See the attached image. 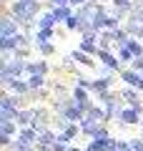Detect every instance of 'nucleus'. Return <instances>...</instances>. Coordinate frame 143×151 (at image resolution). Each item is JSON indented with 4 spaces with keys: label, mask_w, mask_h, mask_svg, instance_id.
Returning a JSON list of instances; mask_svg holds the SVG:
<instances>
[{
    "label": "nucleus",
    "mask_w": 143,
    "mask_h": 151,
    "mask_svg": "<svg viewBox=\"0 0 143 151\" xmlns=\"http://www.w3.org/2000/svg\"><path fill=\"white\" fill-rule=\"evenodd\" d=\"M38 10H40V5L33 3V0H15V3L10 5V15L15 18L20 25H30V23H35Z\"/></svg>",
    "instance_id": "nucleus-1"
},
{
    "label": "nucleus",
    "mask_w": 143,
    "mask_h": 151,
    "mask_svg": "<svg viewBox=\"0 0 143 151\" xmlns=\"http://www.w3.org/2000/svg\"><path fill=\"white\" fill-rule=\"evenodd\" d=\"M141 121H143V113H138L136 108H131V106H123L121 113H118V121H116V124L131 129V126H141Z\"/></svg>",
    "instance_id": "nucleus-2"
},
{
    "label": "nucleus",
    "mask_w": 143,
    "mask_h": 151,
    "mask_svg": "<svg viewBox=\"0 0 143 151\" xmlns=\"http://www.w3.org/2000/svg\"><path fill=\"white\" fill-rule=\"evenodd\" d=\"M53 108L48 106H35V121H33V129H48V126H53Z\"/></svg>",
    "instance_id": "nucleus-3"
},
{
    "label": "nucleus",
    "mask_w": 143,
    "mask_h": 151,
    "mask_svg": "<svg viewBox=\"0 0 143 151\" xmlns=\"http://www.w3.org/2000/svg\"><path fill=\"white\" fill-rule=\"evenodd\" d=\"M113 91V78H108V76H98V78H93V86H90V93H93L95 98L106 96V93Z\"/></svg>",
    "instance_id": "nucleus-4"
},
{
    "label": "nucleus",
    "mask_w": 143,
    "mask_h": 151,
    "mask_svg": "<svg viewBox=\"0 0 143 151\" xmlns=\"http://www.w3.org/2000/svg\"><path fill=\"white\" fill-rule=\"evenodd\" d=\"M95 58L101 60V65H106V68L121 73V60H118V55L113 53V50H98V55H95Z\"/></svg>",
    "instance_id": "nucleus-5"
},
{
    "label": "nucleus",
    "mask_w": 143,
    "mask_h": 151,
    "mask_svg": "<svg viewBox=\"0 0 143 151\" xmlns=\"http://www.w3.org/2000/svg\"><path fill=\"white\" fill-rule=\"evenodd\" d=\"M18 25H20V23H18L13 15H3V18H0V38L15 35V33H18Z\"/></svg>",
    "instance_id": "nucleus-6"
},
{
    "label": "nucleus",
    "mask_w": 143,
    "mask_h": 151,
    "mask_svg": "<svg viewBox=\"0 0 143 151\" xmlns=\"http://www.w3.org/2000/svg\"><path fill=\"white\" fill-rule=\"evenodd\" d=\"M123 28L131 33V38H141V40H143V18H138V15H133V13H131V18L126 20V25H123Z\"/></svg>",
    "instance_id": "nucleus-7"
},
{
    "label": "nucleus",
    "mask_w": 143,
    "mask_h": 151,
    "mask_svg": "<svg viewBox=\"0 0 143 151\" xmlns=\"http://www.w3.org/2000/svg\"><path fill=\"white\" fill-rule=\"evenodd\" d=\"M55 141H58V131H55L53 126L38 131V146H53Z\"/></svg>",
    "instance_id": "nucleus-8"
},
{
    "label": "nucleus",
    "mask_w": 143,
    "mask_h": 151,
    "mask_svg": "<svg viewBox=\"0 0 143 151\" xmlns=\"http://www.w3.org/2000/svg\"><path fill=\"white\" fill-rule=\"evenodd\" d=\"M85 121H93V124H108V113L101 103H95L88 113H85Z\"/></svg>",
    "instance_id": "nucleus-9"
},
{
    "label": "nucleus",
    "mask_w": 143,
    "mask_h": 151,
    "mask_svg": "<svg viewBox=\"0 0 143 151\" xmlns=\"http://www.w3.org/2000/svg\"><path fill=\"white\" fill-rule=\"evenodd\" d=\"M5 93H13V96H28L30 93V86H28V78H15L10 86L5 88Z\"/></svg>",
    "instance_id": "nucleus-10"
},
{
    "label": "nucleus",
    "mask_w": 143,
    "mask_h": 151,
    "mask_svg": "<svg viewBox=\"0 0 143 151\" xmlns=\"http://www.w3.org/2000/svg\"><path fill=\"white\" fill-rule=\"evenodd\" d=\"M18 141L25 146H38V129H33V126H25V129H20V134H18Z\"/></svg>",
    "instance_id": "nucleus-11"
},
{
    "label": "nucleus",
    "mask_w": 143,
    "mask_h": 151,
    "mask_svg": "<svg viewBox=\"0 0 143 151\" xmlns=\"http://www.w3.org/2000/svg\"><path fill=\"white\" fill-rule=\"evenodd\" d=\"M121 81L126 83V86H133V88H138V83H141V78L143 76L138 73V70H133V68H121Z\"/></svg>",
    "instance_id": "nucleus-12"
},
{
    "label": "nucleus",
    "mask_w": 143,
    "mask_h": 151,
    "mask_svg": "<svg viewBox=\"0 0 143 151\" xmlns=\"http://www.w3.org/2000/svg\"><path fill=\"white\" fill-rule=\"evenodd\" d=\"M48 70H50V65H48V60H45V58H40V60H28L25 76H35V73L48 76Z\"/></svg>",
    "instance_id": "nucleus-13"
},
{
    "label": "nucleus",
    "mask_w": 143,
    "mask_h": 151,
    "mask_svg": "<svg viewBox=\"0 0 143 151\" xmlns=\"http://www.w3.org/2000/svg\"><path fill=\"white\" fill-rule=\"evenodd\" d=\"M18 134H20V126H18V121H3V119H0V136L18 139Z\"/></svg>",
    "instance_id": "nucleus-14"
},
{
    "label": "nucleus",
    "mask_w": 143,
    "mask_h": 151,
    "mask_svg": "<svg viewBox=\"0 0 143 151\" xmlns=\"http://www.w3.org/2000/svg\"><path fill=\"white\" fill-rule=\"evenodd\" d=\"M18 126L20 129H25V126H33V121H35V106H28V108H23L20 113H18Z\"/></svg>",
    "instance_id": "nucleus-15"
},
{
    "label": "nucleus",
    "mask_w": 143,
    "mask_h": 151,
    "mask_svg": "<svg viewBox=\"0 0 143 151\" xmlns=\"http://www.w3.org/2000/svg\"><path fill=\"white\" fill-rule=\"evenodd\" d=\"M106 151H133L131 149V139H116V136H113V139L108 141Z\"/></svg>",
    "instance_id": "nucleus-16"
},
{
    "label": "nucleus",
    "mask_w": 143,
    "mask_h": 151,
    "mask_svg": "<svg viewBox=\"0 0 143 151\" xmlns=\"http://www.w3.org/2000/svg\"><path fill=\"white\" fill-rule=\"evenodd\" d=\"M70 58L75 60V63H80V65H85V68H93L95 65V60H93V55H88V53H83L80 48H75L73 53H70Z\"/></svg>",
    "instance_id": "nucleus-17"
},
{
    "label": "nucleus",
    "mask_w": 143,
    "mask_h": 151,
    "mask_svg": "<svg viewBox=\"0 0 143 151\" xmlns=\"http://www.w3.org/2000/svg\"><path fill=\"white\" fill-rule=\"evenodd\" d=\"M58 136H60L63 141H68V144H73V141L80 136V124H68V129H65V131H60Z\"/></svg>",
    "instance_id": "nucleus-18"
},
{
    "label": "nucleus",
    "mask_w": 143,
    "mask_h": 151,
    "mask_svg": "<svg viewBox=\"0 0 143 151\" xmlns=\"http://www.w3.org/2000/svg\"><path fill=\"white\" fill-rule=\"evenodd\" d=\"M116 55H118V60H121V63H133V60H136V55L131 53V48H128V45H116Z\"/></svg>",
    "instance_id": "nucleus-19"
},
{
    "label": "nucleus",
    "mask_w": 143,
    "mask_h": 151,
    "mask_svg": "<svg viewBox=\"0 0 143 151\" xmlns=\"http://www.w3.org/2000/svg\"><path fill=\"white\" fill-rule=\"evenodd\" d=\"M111 139H90V141H85V151H106V146H108Z\"/></svg>",
    "instance_id": "nucleus-20"
},
{
    "label": "nucleus",
    "mask_w": 143,
    "mask_h": 151,
    "mask_svg": "<svg viewBox=\"0 0 143 151\" xmlns=\"http://www.w3.org/2000/svg\"><path fill=\"white\" fill-rule=\"evenodd\" d=\"M55 23H58V20H55L53 10H50V13H43V15L35 20V25H38V28H55Z\"/></svg>",
    "instance_id": "nucleus-21"
},
{
    "label": "nucleus",
    "mask_w": 143,
    "mask_h": 151,
    "mask_svg": "<svg viewBox=\"0 0 143 151\" xmlns=\"http://www.w3.org/2000/svg\"><path fill=\"white\" fill-rule=\"evenodd\" d=\"M53 15H55V20H58V23H65L68 18H73L75 13L70 10V5H68V8H55V10H53Z\"/></svg>",
    "instance_id": "nucleus-22"
},
{
    "label": "nucleus",
    "mask_w": 143,
    "mask_h": 151,
    "mask_svg": "<svg viewBox=\"0 0 143 151\" xmlns=\"http://www.w3.org/2000/svg\"><path fill=\"white\" fill-rule=\"evenodd\" d=\"M128 48H131V53L136 55V58H143V43H141V38H131V40H128Z\"/></svg>",
    "instance_id": "nucleus-23"
},
{
    "label": "nucleus",
    "mask_w": 143,
    "mask_h": 151,
    "mask_svg": "<svg viewBox=\"0 0 143 151\" xmlns=\"http://www.w3.org/2000/svg\"><path fill=\"white\" fill-rule=\"evenodd\" d=\"M35 48H38V53H40L43 58H50V55H55V45H53V43H38Z\"/></svg>",
    "instance_id": "nucleus-24"
},
{
    "label": "nucleus",
    "mask_w": 143,
    "mask_h": 151,
    "mask_svg": "<svg viewBox=\"0 0 143 151\" xmlns=\"http://www.w3.org/2000/svg\"><path fill=\"white\" fill-rule=\"evenodd\" d=\"M75 86H80V88H88V91H90V86H93V78H88V76L78 73V76H75Z\"/></svg>",
    "instance_id": "nucleus-25"
},
{
    "label": "nucleus",
    "mask_w": 143,
    "mask_h": 151,
    "mask_svg": "<svg viewBox=\"0 0 143 151\" xmlns=\"http://www.w3.org/2000/svg\"><path fill=\"white\" fill-rule=\"evenodd\" d=\"M5 151H35V146H25V144H20V141L15 139V141H13V144L5 149Z\"/></svg>",
    "instance_id": "nucleus-26"
},
{
    "label": "nucleus",
    "mask_w": 143,
    "mask_h": 151,
    "mask_svg": "<svg viewBox=\"0 0 143 151\" xmlns=\"http://www.w3.org/2000/svg\"><path fill=\"white\" fill-rule=\"evenodd\" d=\"M65 28H68V30H75V33H80V20H78V15L68 18V20H65Z\"/></svg>",
    "instance_id": "nucleus-27"
},
{
    "label": "nucleus",
    "mask_w": 143,
    "mask_h": 151,
    "mask_svg": "<svg viewBox=\"0 0 143 151\" xmlns=\"http://www.w3.org/2000/svg\"><path fill=\"white\" fill-rule=\"evenodd\" d=\"M48 3H50L53 10H55V8H68L70 5V0H48Z\"/></svg>",
    "instance_id": "nucleus-28"
},
{
    "label": "nucleus",
    "mask_w": 143,
    "mask_h": 151,
    "mask_svg": "<svg viewBox=\"0 0 143 151\" xmlns=\"http://www.w3.org/2000/svg\"><path fill=\"white\" fill-rule=\"evenodd\" d=\"M131 149H133V151H143V139H141V136L131 139Z\"/></svg>",
    "instance_id": "nucleus-29"
},
{
    "label": "nucleus",
    "mask_w": 143,
    "mask_h": 151,
    "mask_svg": "<svg viewBox=\"0 0 143 151\" xmlns=\"http://www.w3.org/2000/svg\"><path fill=\"white\" fill-rule=\"evenodd\" d=\"M131 68H133V70H138V73L143 76V58H136V60L131 63Z\"/></svg>",
    "instance_id": "nucleus-30"
},
{
    "label": "nucleus",
    "mask_w": 143,
    "mask_h": 151,
    "mask_svg": "<svg viewBox=\"0 0 143 151\" xmlns=\"http://www.w3.org/2000/svg\"><path fill=\"white\" fill-rule=\"evenodd\" d=\"M70 5H78V8H83V5H88V0H70Z\"/></svg>",
    "instance_id": "nucleus-31"
},
{
    "label": "nucleus",
    "mask_w": 143,
    "mask_h": 151,
    "mask_svg": "<svg viewBox=\"0 0 143 151\" xmlns=\"http://www.w3.org/2000/svg\"><path fill=\"white\" fill-rule=\"evenodd\" d=\"M35 151H53V146H35Z\"/></svg>",
    "instance_id": "nucleus-32"
},
{
    "label": "nucleus",
    "mask_w": 143,
    "mask_h": 151,
    "mask_svg": "<svg viewBox=\"0 0 143 151\" xmlns=\"http://www.w3.org/2000/svg\"><path fill=\"white\" fill-rule=\"evenodd\" d=\"M70 151H85V146H70Z\"/></svg>",
    "instance_id": "nucleus-33"
},
{
    "label": "nucleus",
    "mask_w": 143,
    "mask_h": 151,
    "mask_svg": "<svg viewBox=\"0 0 143 151\" xmlns=\"http://www.w3.org/2000/svg\"><path fill=\"white\" fill-rule=\"evenodd\" d=\"M138 91H141V93H143V78H141V83H138Z\"/></svg>",
    "instance_id": "nucleus-34"
},
{
    "label": "nucleus",
    "mask_w": 143,
    "mask_h": 151,
    "mask_svg": "<svg viewBox=\"0 0 143 151\" xmlns=\"http://www.w3.org/2000/svg\"><path fill=\"white\" fill-rule=\"evenodd\" d=\"M141 139H143V121H141Z\"/></svg>",
    "instance_id": "nucleus-35"
},
{
    "label": "nucleus",
    "mask_w": 143,
    "mask_h": 151,
    "mask_svg": "<svg viewBox=\"0 0 143 151\" xmlns=\"http://www.w3.org/2000/svg\"><path fill=\"white\" fill-rule=\"evenodd\" d=\"M3 3H13V0H3Z\"/></svg>",
    "instance_id": "nucleus-36"
}]
</instances>
